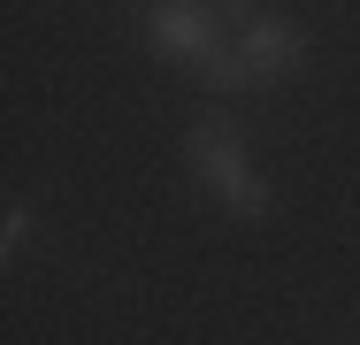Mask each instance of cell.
Wrapping results in <instances>:
<instances>
[{
	"instance_id": "cell-5",
	"label": "cell",
	"mask_w": 360,
	"mask_h": 345,
	"mask_svg": "<svg viewBox=\"0 0 360 345\" xmlns=\"http://www.w3.org/2000/svg\"><path fill=\"white\" fill-rule=\"evenodd\" d=\"M31 230H39V207H31V200H8V215H0V253L15 261V253L31 246Z\"/></svg>"
},
{
	"instance_id": "cell-4",
	"label": "cell",
	"mask_w": 360,
	"mask_h": 345,
	"mask_svg": "<svg viewBox=\"0 0 360 345\" xmlns=\"http://www.w3.org/2000/svg\"><path fill=\"white\" fill-rule=\"evenodd\" d=\"M192 77H200V84H207V92H261V77H253V62H245V54H238V46H230V39H222L215 54H207V62L192 69Z\"/></svg>"
},
{
	"instance_id": "cell-1",
	"label": "cell",
	"mask_w": 360,
	"mask_h": 345,
	"mask_svg": "<svg viewBox=\"0 0 360 345\" xmlns=\"http://www.w3.org/2000/svg\"><path fill=\"white\" fill-rule=\"evenodd\" d=\"M184 161H192L200 192H215L238 222H261V215H269V184H261V169H253V153H245V131H238L230 115H200L192 138H184Z\"/></svg>"
},
{
	"instance_id": "cell-3",
	"label": "cell",
	"mask_w": 360,
	"mask_h": 345,
	"mask_svg": "<svg viewBox=\"0 0 360 345\" xmlns=\"http://www.w3.org/2000/svg\"><path fill=\"white\" fill-rule=\"evenodd\" d=\"M230 46L253 62L261 84H276V77H291V69L307 62V31H299L291 15H269V8H253L245 23H230Z\"/></svg>"
},
{
	"instance_id": "cell-2",
	"label": "cell",
	"mask_w": 360,
	"mask_h": 345,
	"mask_svg": "<svg viewBox=\"0 0 360 345\" xmlns=\"http://www.w3.org/2000/svg\"><path fill=\"white\" fill-rule=\"evenodd\" d=\"M222 39H230V23H222L215 0H153V8H146V46H153V62L200 69Z\"/></svg>"
}]
</instances>
